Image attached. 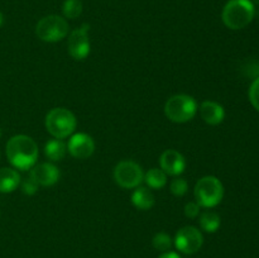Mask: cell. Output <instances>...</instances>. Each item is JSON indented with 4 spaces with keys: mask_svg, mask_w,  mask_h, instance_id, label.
Masks as SVG:
<instances>
[{
    "mask_svg": "<svg viewBox=\"0 0 259 258\" xmlns=\"http://www.w3.org/2000/svg\"><path fill=\"white\" fill-rule=\"evenodd\" d=\"M8 161L14 168L27 171L38 159V146L34 139L25 134H17L8 141L5 147Z\"/></svg>",
    "mask_w": 259,
    "mask_h": 258,
    "instance_id": "6da1fadb",
    "label": "cell"
},
{
    "mask_svg": "<svg viewBox=\"0 0 259 258\" xmlns=\"http://www.w3.org/2000/svg\"><path fill=\"white\" fill-rule=\"evenodd\" d=\"M254 4L250 0H229L222 13V19L229 29L239 30L254 18Z\"/></svg>",
    "mask_w": 259,
    "mask_h": 258,
    "instance_id": "7a4b0ae2",
    "label": "cell"
},
{
    "mask_svg": "<svg viewBox=\"0 0 259 258\" xmlns=\"http://www.w3.org/2000/svg\"><path fill=\"white\" fill-rule=\"evenodd\" d=\"M46 129L56 139H65L77 126L75 114L66 108H53L48 111L45 120Z\"/></svg>",
    "mask_w": 259,
    "mask_h": 258,
    "instance_id": "3957f363",
    "label": "cell"
},
{
    "mask_svg": "<svg viewBox=\"0 0 259 258\" xmlns=\"http://www.w3.org/2000/svg\"><path fill=\"white\" fill-rule=\"evenodd\" d=\"M197 113V103L192 96L177 94L171 96L164 104V114L174 123H187Z\"/></svg>",
    "mask_w": 259,
    "mask_h": 258,
    "instance_id": "277c9868",
    "label": "cell"
},
{
    "mask_svg": "<svg viewBox=\"0 0 259 258\" xmlns=\"http://www.w3.org/2000/svg\"><path fill=\"white\" fill-rule=\"evenodd\" d=\"M195 200L202 207H214L222 202L224 186L215 176H204L196 182L194 189Z\"/></svg>",
    "mask_w": 259,
    "mask_h": 258,
    "instance_id": "5b68a950",
    "label": "cell"
},
{
    "mask_svg": "<svg viewBox=\"0 0 259 258\" xmlns=\"http://www.w3.org/2000/svg\"><path fill=\"white\" fill-rule=\"evenodd\" d=\"M67 20L60 15H47L35 25V34L40 40L47 43L60 42L68 34Z\"/></svg>",
    "mask_w": 259,
    "mask_h": 258,
    "instance_id": "8992f818",
    "label": "cell"
},
{
    "mask_svg": "<svg viewBox=\"0 0 259 258\" xmlns=\"http://www.w3.org/2000/svg\"><path fill=\"white\" fill-rule=\"evenodd\" d=\"M114 180L123 189H136L144 181V172L137 162L120 161L114 168Z\"/></svg>",
    "mask_w": 259,
    "mask_h": 258,
    "instance_id": "52a82bcc",
    "label": "cell"
},
{
    "mask_svg": "<svg viewBox=\"0 0 259 258\" xmlns=\"http://www.w3.org/2000/svg\"><path fill=\"white\" fill-rule=\"evenodd\" d=\"M204 244V235L196 227L187 225L181 228L175 237V245L185 254H194L199 252Z\"/></svg>",
    "mask_w": 259,
    "mask_h": 258,
    "instance_id": "ba28073f",
    "label": "cell"
},
{
    "mask_svg": "<svg viewBox=\"0 0 259 258\" xmlns=\"http://www.w3.org/2000/svg\"><path fill=\"white\" fill-rule=\"evenodd\" d=\"M90 25L82 24L77 29L72 30L68 35L67 48L71 57L76 61H82L90 53V39H89Z\"/></svg>",
    "mask_w": 259,
    "mask_h": 258,
    "instance_id": "9c48e42d",
    "label": "cell"
},
{
    "mask_svg": "<svg viewBox=\"0 0 259 258\" xmlns=\"http://www.w3.org/2000/svg\"><path fill=\"white\" fill-rule=\"evenodd\" d=\"M67 151L75 158L86 159L95 152V142L89 134L76 133L68 141Z\"/></svg>",
    "mask_w": 259,
    "mask_h": 258,
    "instance_id": "30bf717a",
    "label": "cell"
},
{
    "mask_svg": "<svg viewBox=\"0 0 259 258\" xmlns=\"http://www.w3.org/2000/svg\"><path fill=\"white\" fill-rule=\"evenodd\" d=\"M60 169L51 162L34 164L30 168L29 177L38 186H53L60 180Z\"/></svg>",
    "mask_w": 259,
    "mask_h": 258,
    "instance_id": "8fae6325",
    "label": "cell"
},
{
    "mask_svg": "<svg viewBox=\"0 0 259 258\" xmlns=\"http://www.w3.org/2000/svg\"><path fill=\"white\" fill-rule=\"evenodd\" d=\"M159 166L166 175L179 176L186 168V159L176 149H166L159 157Z\"/></svg>",
    "mask_w": 259,
    "mask_h": 258,
    "instance_id": "7c38bea8",
    "label": "cell"
},
{
    "mask_svg": "<svg viewBox=\"0 0 259 258\" xmlns=\"http://www.w3.org/2000/svg\"><path fill=\"white\" fill-rule=\"evenodd\" d=\"M200 116L209 125H219L225 118V110L217 101L206 100L200 105Z\"/></svg>",
    "mask_w": 259,
    "mask_h": 258,
    "instance_id": "4fadbf2b",
    "label": "cell"
},
{
    "mask_svg": "<svg viewBox=\"0 0 259 258\" xmlns=\"http://www.w3.org/2000/svg\"><path fill=\"white\" fill-rule=\"evenodd\" d=\"M20 185V175L17 169L3 167L0 168V192L9 194Z\"/></svg>",
    "mask_w": 259,
    "mask_h": 258,
    "instance_id": "5bb4252c",
    "label": "cell"
},
{
    "mask_svg": "<svg viewBox=\"0 0 259 258\" xmlns=\"http://www.w3.org/2000/svg\"><path fill=\"white\" fill-rule=\"evenodd\" d=\"M154 195L152 191L147 187L138 186L134 190L133 195H132V202L134 206L139 210H149L153 207L154 205Z\"/></svg>",
    "mask_w": 259,
    "mask_h": 258,
    "instance_id": "9a60e30c",
    "label": "cell"
},
{
    "mask_svg": "<svg viewBox=\"0 0 259 258\" xmlns=\"http://www.w3.org/2000/svg\"><path fill=\"white\" fill-rule=\"evenodd\" d=\"M67 153V144L62 139H51L45 146V154L52 162L62 161Z\"/></svg>",
    "mask_w": 259,
    "mask_h": 258,
    "instance_id": "2e32d148",
    "label": "cell"
},
{
    "mask_svg": "<svg viewBox=\"0 0 259 258\" xmlns=\"http://www.w3.org/2000/svg\"><path fill=\"white\" fill-rule=\"evenodd\" d=\"M199 223H200V227H201V229L204 230V232L215 233L218 229H219L222 220H220L219 214H217L215 211H210V210H207V211H204L201 215H200Z\"/></svg>",
    "mask_w": 259,
    "mask_h": 258,
    "instance_id": "e0dca14e",
    "label": "cell"
},
{
    "mask_svg": "<svg viewBox=\"0 0 259 258\" xmlns=\"http://www.w3.org/2000/svg\"><path fill=\"white\" fill-rule=\"evenodd\" d=\"M144 181L151 189H162L167 184V175L161 168H151L144 174Z\"/></svg>",
    "mask_w": 259,
    "mask_h": 258,
    "instance_id": "ac0fdd59",
    "label": "cell"
},
{
    "mask_svg": "<svg viewBox=\"0 0 259 258\" xmlns=\"http://www.w3.org/2000/svg\"><path fill=\"white\" fill-rule=\"evenodd\" d=\"M62 13L67 19H76L82 13L81 0H65L62 5Z\"/></svg>",
    "mask_w": 259,
    "mask_h": 258,
    "instance_id": "d6986e66",
    "label": "cell"
},
{
    "mask_svg": "<svg viewBox=\"0 0 259 258\" xmlns=\"http://www.w3.org/2000/svg\"><path fill=\"white\" fill-rule=\"evenodd\" d=\"M152 244L159 252H168L172 247V238L167 233L159 232L153 237Z\"/></svg>",
    "mask_w": 259,
    "mask_h": 258,
    "instance_id": "ffe728a7",
    "label": "cell"
},
{
    "mask_svg": "<svg viewBox=\"0 0 259 258\" xmlns=\"http://www.w3.org/2000/svg\"><path fill=\"white\" fill-rule=\"evenodd\" d=\"M169 190H171V192L175 196H184L187 192V190H189V184H187L185 179L177 177V179L172 180L171 185H169Z\"/></svg>",
    "mask_w": 259,
    "mask_h": 258,
    "instance_id": "44dd1931",
    "label": "cell"
},
{
    "mask_svg": "<svg viewBox=\"0 0 259 258\" xmlns=\"http://www.w3.org/2000/svg\"><path fill=\"white\" fill-rule=\"evenodd\" d=\"M249 100L253 108L259 111V77L254 78L249 88Z\"/></svg>",
    "mask_w": 259,
    "mask_h": 258,
    "instance_id": "7402d4cb",
    "label": "cell"
},
{
    "mask_svg": "<svg viewBox=\"0 0 259 258\" xmlns=\"http://www.w3.org/2000/svg\"><path fill=\"white\" fill-rule=\"evenodd\" d=\"M200 205L196 201H190L185 205V215L190 219H195L200 214Z\"/></svg>",
    "mask_w": 259,
    "mask_h": 258,
    "instance_id": "603a6c76",
    "label": "cell"
},
{
    "mask_svg": "<svg viewBox=\"0 0 259 258\" xmlns=\"http://www.w3.org/2000/svg\"><path fill=\"white\" fill-rule=\"evenodd\" d=\"M22 191L24 192L25 195L30 196V195H34L35 192L38 191V185L33 181L30 177L25 179L24 181L22 182Z\"/></svg>",
    "mask_w": 259,
    "mask_h": 258,
    "instance_id": "cb8c5ba5",
    "label": "cell"
},
{
    "mask_svg": "<svg viewBox=\"0 0 259 258\" xmlns=\"http://www.w3.org/2000/svg\"><path fill=\"white\" fill-rule=\"evenodd\" d=\"M158 258H181V255H180L179 253L171 252V250H168V252L162 253V254L159 255Z\"/></svg>",
    "mask_w": 259,
    "mask_h": 258,
    "instance_id": "d4e9b609",
    "label": "cell"
},
{
    "mask_svg": "<svg viewBox=\"0 0 259 258\" xmlns=\"http://www.w3.org/2000/svg\"><path fill=\"white\" fill-rule=\"evenodd\" d=\"M3 23H4V15H3V13L0 12V27L3 25Z\"/></svg>",
    "mask_w": 259,
    "mask_h": 258,
    "instance_id": "484cf974",
    "label": "cell"
},
{
    "mask_svg": "<svg viewBox=\"0 0 259 258\" xmlns=\"http://www.w3.org/2000/svg\"><path fill=\"white\" fill-rule=\"evenodd\" d=\"M2 136H3V131H2V126H0V138H2Z\"/></svg>",
    "mask_w": 259,
    "mask_h": 258,
    "instance_id": "4316f807",
    "label": "cell"
},
{
    "mask_svg": "<svg viewBox=\"0 0 259 258\" xmlns=\"http://www.w3.org/2000/svg\"><path fill=\"white\" fill-rule=\"evenodd\" d=\"M253 3H255V4L259 5V0H253Z\"/></svg>",
    "mask_w": 259,
    "mask_h": 258,
    "instance_id": "83f0119b",
    "label": "cell"
}]
</instances>
